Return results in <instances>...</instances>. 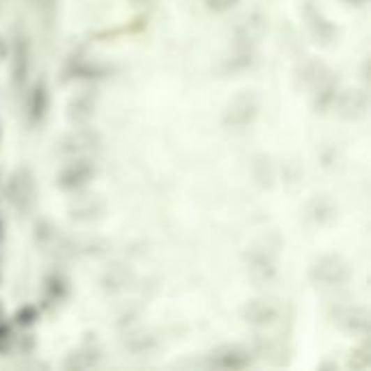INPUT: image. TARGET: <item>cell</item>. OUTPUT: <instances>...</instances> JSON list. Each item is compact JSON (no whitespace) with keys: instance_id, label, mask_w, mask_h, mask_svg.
<instances>
[{"instance_id":"cell-4","label":"cell","mask_w":371,"mask_h":371,"mask_svg":"<svg viewBox=\"0 0 371 371\" xmlns=\"http://www.w3.org/2000/svg\"><path fill=\"white\" fill-rule=\"evenodd\" d=\"M339 113L347 120H358L367 113V107H369V98L365 91H358V89H349V91H343L341 98H339Z\"/></svg>"},{"instance_id":"cell-15","label":"cell","mask_w":371,"mask_h":371,"mask_svg":"<svg viewBox=\"0 0 371 371\" xmlns=\"http://www.w3.org/2000/svg\"><path fill=\"white\" fill-rule=\"evenodd\" d=\"M5 54H7V44L0 39V59H5Z\"/></svg>"},{"instance_id":"cell-3","label":"cell","mask_w":371,"mask_h":371,"mask_svg":"<svg viewBox=\"0 0 371 371\" xmlns=\"http://www.w3.org/2000/svg\"><path fill=\"white\" fill-rule=\"evenodd\" d=\"M254 115H257V100H254L252 96H239L237 100L228 107L224 122L228 126L241 128V126H248L254 120Z\"/></svg>"},{"instance_id":"cell-2","label":"cell","mask_w":371,"mask_h":371,"mask_svg":"<svg viewBox=\"0 0 371 371\" xmlns=\"http://www.w3.org/2000/svg\"><path fill=\"white\" fill-rule=\"evenodd\" d=\"M312 278L321 285H326V287H337V285H343L349 278V269L341 259L326 257L315 267H312Z\"/></svg>"},{"instance_id":"cell-8","label":"cell","mask_w":371,"mask_h":371,"mask_svg":"<svg viewBox=\"0 0 371 371\" xmlns=\"http://www.w3.org/2000/svg\"><path fill=\"white\" fill-rule=\"evenodd\" d=\"M211 363L222 369H243L250 365V354L241 347H224L220 351H215Z\"/></svg>"},{"instance_id":"cell-6","label":"cell","mask_w":371,"mask_h":371,"mask_svg":"<svg viewBox=\"0 0 371 371\" xmlns=\"http://www.w3.org/2000/svg\"><path fill=\"white\" fill-rule=\"evenodd\" d=\"M98 148V135L93 132H87V130H78V132H72L70 137L61 142V152L68 154V156H81V154H87L91 150Z\"/></svg>"},{"instance_id":"cell-16","label":"cell","mask_w":371,"mask_h":371,"mask_svg":"<svg viewBox=\"0 0 371 371\" xmlns=\"http://www.w3.org/2000/svg\"><path fill=\"white\" fill-rule=\"evenodd\" d=\"M354 3H358V0H354Z\"/></svg>"},{"instance_id":"cell-13","label":"cell","mask_w":371,"mask_h":371,"mask_svg":"<svg viewBox=\"0 0 371 371\" xmlns=\"http://www.w3.org/2000/svg\"><path fill=\"white\" fill-rule=\"evenodd\" d=\"M44 109H46V89H44V85H37L35 93H33V107H31V113L35 120L39 115H44Z\"/></svg>"},{"instance_id":"cell-11","label":"cell","mask_w":371,"mask_h":371,"mask_svg":"<svg viewBox=\"0 0 371 371\" xmlns=\"http://www.w3.org/2000/svg\"><path fill=\"white\" fill-rule=\"evenodd\" d=\"M239 33L245 37V39H257L265 33V17H261L259 13H252L245 17V22L241 24Z\"/></svg>"},{"instance_id":"cell-9","label":"cell","mask_w":371,"mask_h":371,"mask_svg":"<svg viewBox=\"0 0 371 371\" xmlns=\"http://www.w3.org/2000/svg\"><path fill=\"white\" fill-rule=\"evenodd\" d=\"M13 54H15V59H13V81H15V85H20L22 83V78L26 76V68H29V44H26V39L17 37Z\"/></svg>"},{"instance_id":"cell-5","label":"cell","mask_w":371,"mask_h":371,"mask_svg":"<svg viewBox=\"0 0 371 371\" xmlns=\"http://www.w3.org/2000/svg\"><path fill=\"white\" fill-rule=\"evenodd\" d=\"M91 174H93V167L87 161H74L59 172L56 183L63 189H76V187L85 185L91 179Z\"/></svg>"},{"instance_id":"cell-14","label":"cell","mask_w":371,"mask_h":371,"mask_svg":"<svg viewBox=\"0 0 371 371\" xmlns=\"http://www.w3.org/2000/svg\"><path fill=\"white\" fill-rule=\"evenodd\" d=\"M239 0H206V5L211 7V9H215V11H226V9H230L232 5H237Z\"/></svg>"},{"instance_id":"cell-1","label":"cell","mask_w":371,"mask_h":371,"mask_svg":"<svg viewBox=\"0 0 371 371\" xmlns=\"http://www.w3.org/2000/svg\"><path fill=\"white\" fill-rule=\"evenodd\" d=\"M7 198L17 211H26L35 198V185L29 172H15L7 183Z\"/></svg>"},{"instance_id":"cell-10","label":"cell","mask_w":371,"mask_h":371,"mask_svg":"<svg viewBox=\"0 0 371 371\" xmlns=\"http://www.w3.org/2000/svg\"><path fill=\"white\" fill-rule=\"evenodd\" d=\"M276 319V306L269 302H254L248 308V321L252 324H271Z\"/></svg>"},{"instance_id":"cell-7","label":"cell","mask_w":371,"mask_h":371,"mask_svg":"<svg viewBox=\"0 0 371 371\" xmlns=\"http://www.w3.org/2000/svg\"><path fill=\"white\" fill-rule=\"evenodd\" d=\"M339 324L356 335H367L369 332V310L363 306H349L339 312Z\"/></svg>"},{"instance_id":"cell-12","label":"cell","mask_w":371,"mask_h":371,"mask_svg":"<svg viewBox=\"0 0 371 371\" xmlns=\"http://www.w3.org/2000/svg\"><path fill=\"white\" fill-rule=\"evenodd\" d=\"M72 117L74 120H85V117H89L91 115V111H93V100L91 98H78V100H74V105H72Z\"/></svg>"}]
</instances>
